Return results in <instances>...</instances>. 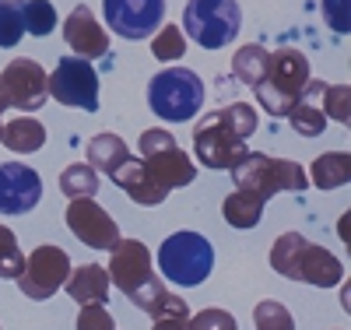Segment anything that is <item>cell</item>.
Wrapping results in <instances>:
<instances>
[{
	"instance_id": "cell-36",
	"label": "cell",
	"mask_w": 351,
	"mask_h": 330,
	"mask_svg": "<svg viewBox=\"0 0 351 330\" xmlns=\"http://www.w3.org/2000/svg\"><path fill=\"white\" fill-rule=\"evenodd\" d=\"M348 218H351V215H341V222H337V232H341L344 243H348Z\"/></svg>"
},
{
	"instance_id": "cell-16",
	"label": "cell",
	"mask_w": 351,
	"mask_h": 330,
	"mask_svg": "<svg viewBox=\"0 0 351 330\" xmlns=\"http://www.w3.org/2000/svg\"><path fill=\"white\" fill-rule=\"evenodd\" d=\"M64 43L74 49V56L88 60V64H92V60H102L109 53V36H106L102 21L92 14L88 4H77L64 18Z\"/></svg>"
},
{
	"instance_id": "cell-33",
	"label": "cell",
	"mask_w": 351,
	"mask_h": 330,
	"mask_svg": "<svg viewBox=\"0 0 351 330\" xmlns=\"http://www.w3.org/2000/svg\"><path fill=\"white\" fill-rule=\"evenodd\" d=\"M190 330H239V323L225 309H200L197 316H190Z\"/></svg>"
},
{
	"instance_id": "cell-13",
	"label": "cell",
	"mask_w": 351,
	"mask_h": 330,
	"mask_svg": "<svg viewBox=\"0 0 351 330\" xmlns=\"http://www.w3.org/2000/svg\"><path fill=\"white\" fill-rule=\"evenodd\" d=\"M102 18L120 39H152L165 21V0H102Z\"/></svg>"
},
{
	"instance_id": "cell-6",
	"label": "cell",
	"mask_w": 351,
	"mask_h": 330,
	"mask_svg": "<svg viewBox=\"0 0 351 330\" xmlns=\"http://www.w3.org/2000/svg\"><path fill=\"white\" fill-rule=\"evenodd\" d=\"M148 106L165 123H190L204 109V78L190 67H165L148 81Z\"/></svg>"
},
{
	"instance_id": "cell-7",
	"label": "cell",
	"mask_w": 351,
	"mask_h": 330,
	"mask_svg": "<svg viewBox=\"0 0 351 330\" xmlns=\"http://www.w3.org/2000/svg\"><path fill=\"white\" fill-rule=\"evenodd\" d=\"M158 271L183 288H197L211 278L215 271V246L208 243V235L200 232H176L158 246Z\"/></svg>"
},
{
	"instance_id": "cell-28",
	"label": "cell",
	"mask_w": 351,
	"mask_h": 330,
	"mask_svg": "<svg viewBox=\"0 0 351 330\" xmlns=\"http://www.w3.org/2000/svg\"><path fill=\"white\" fill-rule=\"evenodd\" d=\"M21 4L25 0H0V49H14L25 36Z\"/></svg>"
},
{
	"instance_id": "cell-25",
	"label": "cell",
	"mask_w": 351,
	"mask_h": 330,
	"mask_svg": "<svg viewBox=\"0 0 351 330\" xmlns=\"http://www.w3.org/2000/svg\"><path fill=\"white\" fill-rule=\"evenodd\" d=\"M267 56H271V49H263L260 43H250V46L236 49V56H232V74L253 88L263 78V71H267Z\"/></svg>"
},
{
	"instance_id": "cell-23",
	"label": "cell",
	"mask_w": 351,
	"mask_h": 330,
	"mask_svg": "<svg viewBox=\"0 0 351 330\" xmlns=\"http://www.w3.org/2000/svg\"><path fill=\"white\" fill-rule=\"evenodd\" d=\"M221 215H225V222L232 225V228H256L260 225V218H263V204L260 200H253V197H246V193H239V190H232L228 197H225V204H221Z\"/></svg>"
},
{
	"instance_id": "cell-22",
	"label": "cell",
	"mask_w": 351,
	"mask_h": 330,
	"mask_svg": "<svg viewBox=\"0 0 351 330\" xmlns=\"http://www.w3.org/2000/svg\"><path fill=\"white\" fill-rule=\"evenodd\" d=\"M309 176H313L316 190L348 187V179H351V155L348 152H327V155H319V158H313Z\"/></svg>"
},
{
	"instance_id": "cell-1",
	"label": "cell",
	"mask_w": 351,
	"mask_h": 330,
	"mask_svg": "<svg viewBox=\"0 0 351 330\" xmlns=\"http://www.w3.org/2000/svg\"><path fill=\"white\" fill-rule=\"evenodd\" d=\"M106 274H109V285H116L141 313H148L152 320H172V316L190 320L186 298H180L176 292H169L162 285V278L155 274L152 253L141 239H120V243L109 250Z\"/></svg>"
},
{
	"instance_id": "cell-32",
	"label": "cell",
	"mask_w": 351,
	"mask_h": 330,
	"mask_svg": "<svg viewBox=\"0 0 351 330\" xmlns=\"http://www.w3.org/2000/svg\"><path fill=\"white\" fill-rule=\"evenodd\" d=\"M319 11H324V21L334 28L337 36H348V28H351V0H319Z\"/></svg>"
},
{
	"instance_id": "cell-26",
	"label": "cell",
	"mask_w": 351,
	"mask_h": 330,
	"mask_svg": "<svg viewBox=\"0 0 351 330\" xmlns=\"http://www.w3.org/2000/svg\"><path fill=\"white\" fill-rule=\"evenodd\" d=\"M21 18H25V32L36 36V39H46L56 32V8L49 0H25L21 4Z\"/></svg>"
},
{
	"instance_id": "cell-4",
	"label": "cell",
	"mask_w": 351,
	"mask_h": 330,
	"mask_svg": "<svg viewBox=\"0 0 351 330\" xmlns=\"http://www.w3.org/2000/svg\"><path fill=\"white\" fill-rule=\"evenodd\" d=\"M228 172L236 179V190L260 200V204H267L278 193H302L309 187V176L299 162L274 158V155H263V152H246L243 162Z\"/></svg>"
},
{
	"instance_id": "cell-10",
	"label": "cell",
	"mask_w": 351,
	"mask_h": 330,
	"mask_svg": "<svg viewBox=\"0 0 351 330\" xmlns=\"http://www.w3.org/2000/svg\"><path fill=\"white\" fill-rule=\"evenodd\" d=\"M49 99V74L28 56H18L0 71V113L21 109V113H39Z\"/></svg>"
},
{
	"instance_id": "cell-8",
	"label": "cell",
	"mask_w": 351,
	"mask_h": 330,
	"mask_svg": "<svg viewBox=\"0 0 351 330\" xmlns=\"http://www.w3.org/2000/svg\"><path fill=\"white\" fill-rule=\"evenodd\" d=\"M243 28L239 0H186L183 36L204 49H225L236 43Z\"/></svg>"
},
{
	"instance_id": "cell-29",
	"label": "cell",
	"mask_w": 351,
	"mask_h": 330,
	"mask_svg": "<svg viewBox=\"0 0 351 330\" xmlns=\"http://www.w3.org/2000/svg\"><path fill=\"white\" fill-rule=\"evenodd\" d=\"M21 267H25V253L18 246V235L8 225H0V278H4V281H18Z\"/></svg>"
},
{
	"instance_id": "cell-37",
	"label": "cell",
	"mask_w": 351,
	"mask_h": 330,
	"mask_svg": "<svg viewBox=\"0 0 351 330\" xmlns=\"http://www.w3.org/2000/svg\"><path fill=\"white\" fill-rule=\"evenodd\" d=\"M0 123H4V119H0Z\"/></svg>"
},
{
	"instance_id": "cell-24",
	"label": "cell",
	"mask_w": 351,
	"mask_h": 330,
	"mask_svg": "<svg viewBox=\"0 0 351 330\" xmlns=\"http://www.w3.org/2000/svg\"><path fill=\"white\" fill-rule=\"evenodd\" d=\"M60 193L67 200H77V197H95L99 193V172L88 165V162H74L60 172Z\"/></svg>"
},
{
	"instance_id": "cell-15",
	"label": "cell",
	"mask_w": 351,
	"mask_h": 330,
	"mask_svg": "<svg viewBox=\"0 0 351 330\" xmlns=\"http://www.w3.org/2000/svg\"><path fill=\"white\" fill-rule=\"evenodd\" d=\"M43 200V176L25 162H0V215H28Z\"/></svg>"
},
{
	"instance_id": "cell-34",
	"label": "cell",
	"mask_w": 351,
	"mask_h": 330,
	"mask_svg": "<svg viewBox=\"0 0 351 330\" xmlns=\"http://www.w3.org/2000/svg\"><path fill=\"white\" fill-rule=\"evenodd\" d=\"M77 330H116V320L106 306H81Z\"/></svg>"
},
{
	"instance_id": "cell-11",
	"label": "cell",
	"mask_w": 351,
	"mask_h": 330,
	"mask_svg": "<svg viewBox=\"0 0 351 330\" xmlns=\"http://www.w3.org/2000/svg\"><path fill=\"white\" fill-rule=\"evenodd\" d=\"M67 274H71V257L60 246L46 243V246H36L25 257V267L18 274V288H21V295L36 298V303H46V298H53L64 288Z\"/></svg>"
},
{
	"instance_id": "cell-9",
	"label": "cell",
	"mask_w": 351,
	"mask_h": 330,
	"mask_svg": "<svg viewBox=\"0 0 351 330\" xmlns=\"http://www.w3.org/2000/svg\"><path fill=\"white\" fill-rule=\"evenodd\" d=\"M137 148H141V165L148 169V176L165 193L190 187L197 179V165L190 162V155L176 144V137L165 127H148L137 137Z\"/></svg>"
},
{
	"instance_id": "cell-12",
	"label": "cell",
	"mask_w": 351,
	"mask_h": 330,
	"mask_svg": "<svg viewBox=\"0 0 351 330\" xmlns=\"http://www.w3.org/2000/svg\"><path fill=\"white\" fill-rule=\"evenodd\" d=\"M49 95L60 106L95 113L99 109V74H95V67L81 56H64L60 64H56V71L49 74Z\"/></svg>"
},
{
	"instance_id": "cell-3",
	"label": "cell",
	"mask_w": 351,
	"mask_h": 330,
	"mask_svg": "<svg viewBox=\"0 0 351 330\" xmlns=\"http://www.w3.org/2000/svg\"><path fill=\"white\" fill-rule=\"evenodd\" d=\"M271 267L281 278L302 281V285H313V288H334L344 278V263L330 250L309 243L302 232H281L274 239Z\"/></svg>"
},
{
	"instance_id": "cell-19",
	"label": "cell",
	"mask_w": 351,
	"mask_h": 330,
	"mask_svg": "<svg viewBox=\"0 0 351 330\" xmlns=\"http://www.w3.org/2000/svg\"><path fill=\"white\" fill-rule=\"evenodd\" d=\"M64 288L81 306H106V298H109V274H106V267H99V263H81V267H71Z\"/></svg>"
},
{
	"instance_id": "cell-18",
	"label": "cell",
	"mask_w": 351,
	"mask_h": 330,
	"mask_svg": "<svg viewBox=\"0 0 351 330\" xmlns=\"http://www.w3.org/2000/svg\"><path fill=\"white\" fill-rule=\"evenodd\" d=\"M109 179H112V183L120 187V190H123V193H127L134 204H141V207H158V204L169 197V193L155 183V179L148 176V169L141 165V158H134V155H130V158H127L120 169H116Z\"/></svg>"
},
{
	"instance_id": "cell-30",
	"label": "cell",
	"mask_w": 351,
	"mask_h": 330,
	"mask_svg": "<svg viewBox=\"0 0 351 330\" xmlns=\"http://www.w3.org/2000/svg\"><path fill=\"white\" fill-rule=\"evenodd\" d=\"M253 327L256 330H295V320H291L288 306H281L278 298H263L253 309Z\"/></svg>"
},
{
	"instance_id": "cell-31",
	"label": "cell",
	"mask_w": 351,
	"mask_h": 330,
	"mask_svg": "<svg viewBox=\"0 0 351 330\" xmlns=\"http://www.w3.org/2000/svg\"><path fill=\"white\" fill-rule=\"evenodd\" d=\"M351 88H348V81L344 84H327L324 88V116L327 119H337V123H351Z\"/></svg>"
},
{
	"instance_id": "cell-20",
	"label": "cell",
	"mask_w": 351,
	"mask_h": 330,
	"mask_svg": "<svg viewBox=\"0 0 351 330\" xmlns=\"http://www.w3.org/2000/svg\"><path fill=\"white\" fill-rule=\"evenodd\" d=\"M0 144L14 155H32L46 144V127L32 116H18L11 123H0Z\"/></svg>"
},
{
	"instance_id": "cell-27",
	"label": "cell",
	"mask_w": 351,
	"mask_h": 330,
	"mask_svg": "<svg viewBox=\"0 0 351 330\" xmlns=\"http://www.w3.org/2000/svg\"><path fill=\"white\" fill-rule=\"evenodd\" d=\"M183 53H186V36H183V28L162 25L158 32L152 36V56L162 60V64H176V60H183Z\"/></svg>"
},
{
	"instance_id": "cell-35",
	"label": "cell",
	"mask_w": 351,
	"mask_h": 330,
	"mask_svg": "<svg viewBox=\"0 0 351 330\" xmlns=\"http://www.w3.org/2000/svg\"><path fill=\"white\" fill-rule=\"evenodd\" d=\"M152 330H190V320H183V316H172V320H155V327Z\"/></svg>"
},
{
	"instance_id": "cell-14",
	"label": "cell",
	"mask_w": 351,
	"mask_h": 330,
	"mask_svg": "<svg viewBox=\"0 0 351 330\" xmlns=\"http://www.w3.org/2000/svg\"><path fill=\"white\" fill-rule=\"evenodd\" d=\"M67 228L92 250H112L120 243V228L109 218V211L95 200V197H77L67 204Z\"/></svg>"
},
{
	"instance_id": "cell-2",
	"label": "cell",
	"mask_w": 351,
	"mask_h": 330,
	"mask_svg": "<svg viewBox=\"0 0 351 330\" xmlns=\"http://www.w3.org/2000/svg\"><path fill=\"white\" fill-rule=\"evenodd\" d=\"M253 134H256V109L250 102H232V106L208 113L193 127V152L215 172L236 169L243 155L250 152L246 141Z\"/></svg>"
},
{
	"instance_id": "cell-21",
	"label": "cell",
	"mask_w": 351,
	"mask_h": 330,
	"mask_svg": "<svg viewBox=\"0 0 351 330\" xmlns=\"http://www.w3.org/2000/svg\"><path fill=\"white\" fill-rule=\"evenodd\" d=\"M127 158H130V148L120 134L106 130V134H95L92 141H88V165H92L95 172H102V176H112Z\"/></svg>"
},
{
	"instance_id": "cell-5",
	"label": "cell",
	"mask_w": 351,
	"mask_h": 330,
	"mask_svg": "<svg viewBox=\"0 0 351 330\" xmlns=\"http://www.w3.org/2000/svg\"><path fill=\"white\" fill-rule=\"evenodd\" d=\"M309 84V60L302 49H271L267 56V71H263V78L253 84L256 92V106L281 119L288 116V109L295 106V99L302 95V88Z\"/></svg>"
},
{
	"instance_id": "cell-17",
	"label": "cell",
	"mask_w": 351,
	"mask_h": 330,
	"mask_svg": "<svg viewBox=\"0 0 351 330\" xmlns=\"http://www.w3.org/2000/svg\"><path fill=\"white\" fill-rule=\"evenodd\" d=\"M324 88L327 81L309 78V84L302 88V95L295 99V106L288 109V123L295 134L302 137H319L327 127V116H324Z\"/></svg>"
}]
</instances>
